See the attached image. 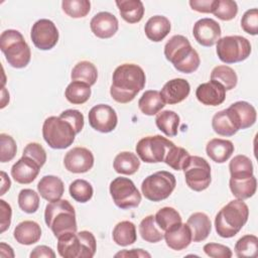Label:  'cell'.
I'll use <instances>...</instances> for the list:
<instances>
[{"mask_svg":"<svg viewBox=\"0 0 258 258\" xmlns=\"http://www.w3.org/2000/svg\"><path fill=\"white\" fill-rule=\"evenodd\" d=\"M186 224L190 229L191 240L194 242L205 241L212 231V223L209 216L202 212L191 214Z\"/></svg>","mask_w":258,"mask_h":258,"instance_id":"cell-24","label":"cell"},{"mask_svg":"<svg viewBox=\"0 0 258 258\" xmlns=\"http://www.w3.org/2000/svg\"><path fill=\"white\" fill-rule=\"evenodd\" d=\"M170 28V21L167 17L162 15H155L147 20L144 26V32L149 40L159 42L167 36Z\"/></svg>","mask_w":258,"mask_h":258,"instance_id":"cell-26","label":"cell"},{"mask_svg":"<svg viewBox=\"0 0 258 258\" xmlns=\"http://www.w3.org/2000/svg\"><path fill=\"white\" fill-rule=\"evenodd\" d=\"M71 197L78 203L89 202L94 194L92 184L85 179H75L69 187Z\"/></svg>","mask_w":258,"mask_h":258,"instance_id":"cell-42","label":"cell"},{"mask_svg":"<svg viewBox=\"0 0 258 258\" xmlns=\"http://www.w3.org/2000/svg\"><path fill=\"white\" fill-rule=\"evenodd\" d=\"M30 258H39V257H45V258H54L55 253L54 251L45 245H40L35 247L29 254Z\"/></svg>","mask_w":258,"mask_h":258,"instance_id":"cell-54","label":"cell"},{"mask_svg":"<svg viewBox=\"0 0 258 258\" xmlns=\"http://www.w3.org/2000/svg\"><path fill=\"white\" fill-rule=\"evenodd\" d=\"M96 250V238L90 231L69 232L57 238V252L63 258H92Z\"/></svg>","mask_w":258,"mask_h":258,"instance_id":"cell-5","label":"cell"},{"mask_svg":"<svg viewBox=\"0 0 258 258\" xmlns=\"http://www.w3.org/2000/svg\"><path fill=\"white\" fill-rule=\"evenodd\" d=\"M184 178L187 186L195 191H202L209 187L211 177V165L201 156H189L183 167Z\"/></svg>","mask_w":258,"mask_h":258,"instance_id":"cell-11","label":"cell"},{"mask_svg":"<svg viewBox=\"0 0 258 258\" xmlns=\"http://www.w3.org/2000/svg\"><path fill=\"white\" fill-rule=\"evenodd\" d=\"M0 48L7 62L15 69L25 68L30 61V47L18 30H4L0 35Z\"/></svg>","mask_w":258,"mask_h":258,"instance_id":"cell-6","label":"cell"},{"mask_svg":"<svg viewBox=\"0 0 258 258\" xmlns=\"http://www.w3.org/2000/svg\"><path fill=\"white\" fill-rule=\"evenodd\" d=\"M212 13L223 21H229L236 17L238 5L232 0H216Z\"/></svg>","mask_w":258,"mask_h":258,"instance_id":"cell-46","label":"cell"},{"mask_svg":"<svg viewBox=\"0 0 258 258\" xmlns=\"http://www.w3.org/2000/svg\"><path fill=\"white\" fill-rule=\"evenodd\" d=\"M146 77L143 69L135 63H123L113 73L110 95L118 103L127 104L143 90Z\"/></svg>","mask_w":258,"mask_h":258,"instance_id":"cell-1","label":"cell"},{"mask_svg":"<svg viewBox=\"0 0 258 258\" xmlns=\"http://www.w3.org/2000/svg\"><path fill=\"white\" fill-rule=\"evenodd\" d=\"M72 81L84 82L90 86L96 84L98 79V70L96 66L89 60L79 61L72 70Z\"/></svg>","mask_w":258,"mask_h":258,"instance_id":"cell-33","label":"cell"},{"mask_svg":"<svg viewBox=\"0 0 258 258\" xmlns=\"http://www.w3.org/2000/svg\"><path fill=\"white\" fill-rule=\"evenodd\" d=\"M175 185V176L169 171L160 170L143 179L141 183V191L148 201L161 202L172 194Z\"/></svg>","mask_w":258,"mask_h":258,"instance_id":"cell-8","label":"cell"},{"mask_svg":"<svg viewBox=\"0 0 258 258\" xmlns=\"http://www.w3.org/2000/svg\"><path fill=\"white\" fill-rule=\"evenodd\" d=\"M230 108H232L237 114L240 121L241 129H247L255 124L257 119V113L254 106L250 103L246 101H238L230 105Z\"/></svg>","mask_w":258,"mask_h":258,"instance_id":"cell-37","label":"cell"},{"mask_svg":"<svg viewBox=\"0 0 258 258\" xmlns=\"http://www.w3.org/2000/svg\"><path fill=\"white\" fill-rule=\"evenodd\" d=\"M44 221L55 238L69 232L76 233L78 229L75 209L67 200L49 202L44 210Z\"/></svg>","mask_w":258,"mask_h":258,"instance_id":"cell-4","label":"cell"},{"mask_svg":"<svg viewBox=\"0 0 258 258\" xmlns=\"http://www.w3.org/2000/svg\"><path fill=\"white\" fill-rule=\"evenodd\" d=\"M212 127L218 135L226 137L235 135L241 129L238 116L230 107L217 112L213 116Z\"/></svg>","mask_w":258,"mask_h":258,"instance_id":"cell-17","label":"cell"},{"mask_svg":"<svg viewBox=\"0 0 258 258\" xmlns=\"http://www.w3.org/2000/svg\"><path fill=\"white\" fill-rule=\"evenodd\" d=\"M166 245L175 251L185 249L191 243V232L187 224H179L169 231L164 232Z\"/></svg>","mask_w":258,"mask_h":258,"instance_id":"cell-22","label":"cell"},{"mask_svg":"<svg viewBox=\"0 0 258 258\" xmlns=\"http://www.w3.org/2000/svg\"><path fill=\"white\" fill-rule=\"evenodd\" d=\"M242 29L251 35L258 33V9L252 8L247 10L241 19Z\"/></svg>","mask_w":258,"mask_h":258,"instance_id":"cell-48","label":"cell"},{"mask_svg":"<svg viewBox=\"0 0 258 258\" xmlns=\"http://www.w3.org/2000/svg\"><path fill=\"white\" fill-rule=\"evenodd\" d=\"M17 152V145L12 136L1 133L0 134V161L8 162L11 161Z\"/></svg>","mask_w":258,"mask_h":258,"instance_id":"cell-47","label":"cell"},{"mask_svg":"<svg viewBox=\"0 0 258 258\" xmlns=\"http://www.w3.org/2000/svg\"><path fill=\"white\" fill-rule=\"evenodd\" d=\"M216 0H190L189 6L192 10L201 13H212Z\"/></svg>","mask_w":258,"mask_h":258,"instance_id":"cell-53","label":"cell"},{"mask_svg":"<svg viewBox=\"0 0 258 258\" xmlns=\"http://www.w3.org/2000/svg\"><path fill=\"white\" fill-rule=\"evenodd\" d=\"M211 81H215L221 84L226 91H230L236 87L238 77L232 68L222 64L213 69L211 73Z\"/></svg>","mask_w":258,"mask_h":258,"instance_id":"cell-38","label":"cell"},{"mask_svg":"<svg viewBox=\"0 0 258 258\" xmlns=\"http://www.w3.org/2000/svg\"><path fill=\"white\" fill-rule=\"evenodd\" d=\"M190 92L189 83L181 78L172 79L164 84L160 95L165 104L174 105L185 100Z\"/></svg>","mask_w":258,"mask_h":258,"instance_id":"cell-20","label":"cell"},{"mask_svg":"<svg viewBox=\"0 0 258 258\" xmlns=\"http://www.w3.org/2000/svg\"><path fill=\"white\" fill-rule=\"evenodd\" d=\"M235 254L239 258H256L258 255V238L244 235L235 244Z\"/></svg>","mask_w":258,"mask_h":258,"instance_id":"cell-41","label":"cell"},{"mask_svg":"<svg viewBox=\"0 0 258 258\" xmlns=\"http://www.w3.org/2000/svg\"><path fill=\"white\" fill-rule=\"evenodd\" d=\"M165 106L160 92L156 90L145 91L138 101L139 110L147 116H153L158 114Z\"/></svg>","mask_w":258,"mask_h":258,"instance_id":"cell-28","label":"cell"},{"mask_svg":"<svg viewBox=\"0 0 258 258\" xmlns=\"http://www.w3.org/2000/svg\"><path fill=\"white\" fill-rule=\"evenodd\" d=\"M249 218V208L243 200H233L224 206L216 215L215 228L222 238L236 236Z\"/></svg>","mask_w":258,"mask_h":258,"instance_id":"cell-3","label":"cell"},{"mask_svg":"<svg viewBox=\"0 0 258 258\" xmlns=\"http://www.w3.org/2000/svg\"><path fill=\"white\" fill-rule=\"evenodd\" d=\"M230 189L238 200H247L254 196L257 188V179L254 175L244 178L230 177Z\"/></svg>","mask_w":258,"mask_h":258,"instance_id":"cell-31","label":"cell"},{"mask_svg":"<svg viewBox=\"0 0 258 258\" xmlns=\"http://www.w3.org/2000/svg\"><path fill=\"white\" fill-rule=\"evenodd\" d=\"M121 17L128 23L139 22L144 15V6L140 0H120L115 2Z\"/></svg>","mask_w":258,"mask_h":258,"instance_id":"cell-29","label":"cell"},{"mask_svg":"<svg viewBox=\"0 0 258 258\" xmlns=\"http://www.w3.org/2000/svg\"><path fill=\"white\" fill-rule=\"evenodd\" d=\"M155 222L157 226L163 231H169L175 226L181 224V216L179 213L171 208V207H164L157 211V213L154 216Z\"/></svg>","mask_w":258,"mask_h":258,"instance_id":"cell-39","label":"cell"},{"mask_svg":"<svg viewBox=\"0 0 258 258\" xmlns=\"http://www.w3.org/2000/svg\"><path fill=\"white\" fill-rule=\"evenodd\" d=\"M196 97L203 105L215 107L224 103L226 99V90L221 84L215 81H210L201 84L197 88Z\"/></svg>","mask_w":258,"mask_h":258,"instance_id":"cell-19","label":"cell"},{"mask_svg":"<svg viewBox=\"0 0 258 258\" xmlns=\"http://www.w3.org/2000/svg\"><path fill=\"white\" fill-rule=\"evenodd\" d=\"M22 155L30 157L35 162H37L41 167L44 165L46 161V152L44 148L39 143H36V142L28 143L24 147Z\"/></svg>","mask_w":258,"mask_h":258,"instance_id":"cell-49","label":"cell"},{"mask_svg":"<svg viewBox=\"0 0 258 258\" xmlns=\"http://www.w3.org/2000/svg\"><path fill=\"white\" fill-rule=\"evenodd\" d=\"M40 167L41 166L33 159L22 155V157L12 165L11 176L18 183L28 184L37 177Z\"/></svg>","mask_w":258,"mask_h":258,"instance_id":"cell-21","label":"cell"},{"mask_svg":"<svg viewBox=\"0 0 258 258\" xmlns=\"http://www.w3.org/2000/svg\"><path fill=\"white\" fill-rule=\"evenodd\" d=\"M14 239L21 245H32L41 237V228L34 221L20 222L14 229Z\"/></svg>","mask_w":258,"mask_h":258,"instance_id":"cell-27","label":"cell"},{"mask_svg":"<svg viewBox=\"0 0 258 258\" xmlns=\"http://www.w3.org/2000/svg\"><path fill=\"white\" fill-rule=\"evenodd\" d=\"M189 153L182 147L173 145L167 151L164 162L174 170H182L189 158Z\"/></svg>","mask_w":258,"mask_h":258,"instance_id":"cell-44","label":"cell"},{"mask_svg":"<svg viewBox=\"0 0 258 258\" xmlns=\"http://www.w3.org/2000/svg\"><path fill=\"white\" fill-rule=\"evenodd\" d=\"M174 143L161 136H146L141 138L135 147L139 158L146 163H158L164 161L165 155Z\"/></svg>","mask_w":258,"mask_h":258,"instance_id":"cell-10","label":"cell"},{"mask_svg":"<svg viewBox=\"0 0 258 258\" xmlns=\"http://www.w3.org/2000/svg\"><path fill=\"white\" fill-rule=\"evenodd\" d=\"M77 133L73 126L59 116L46 118L42 125V136L50 148L64 149L75 141Z\"/></svg>","mask_w":258,"mask_h":258,"instance_id":"cell-7","label":"cell"},{"mask_svg":"<svg viewBox=\"0 0 258 258\" xmlns=\"http://www.w3.org/2000/svg\"><path fill=\"white\" fill-rule=\"evenodd\" d=\"M58 36L55 24L49 19H39L31 27V40L35 47L40 50L51 49L57 43Z\"/></svg>","mask_w":258,"mask_h":258,"instance_id":"cell-13","label":"cell"},{"mask_svg":"<svg viewBox=\"0 0 258 258\" xmlns=\"http://www.w3.org/2000/svg\"><path fill=\"white\" fill-rule=\"evenodd\" d=\"M10 185H11L10 178L8 177L6 172H4L2 170L1 171V191H0V196L5 195V192L10 188Z\"/></svg>","mask_w":258,"mask_h":258,"instance_id":"cell-56","label":"cell"},{"mask_svg":"<svg viewBox=\"0 0 258 258\" xmlns=\"http://www.w3.org/2000/svg\"><path fill=\"white\" fill-rule=\"evenodd\" d=\"M165 58L174 69L183 74L196 72L201 63L198 51L190 45L189 40L183 35H173L164 45Z\"/></svg>","mask_w":258,"mask_h":258,"instance_id":"cell-2","label":"cell"},{"mask_svg":"<svg viewBox=\"0 0 258 258\" xmlns=\"http://www.w3.org/2000/svg\"><path fill=\"white\" fill-rule=\"evenodd\" d=\"M229 170L231 177L233 178H244L254 175L251 159L243 154L236 155L231 159L229 163Z\"/></svg>","mask_w":258,"mask_h":258,"instance_id":"cell-40","label":"cell"},{"mask_svg":"<svg viewBox=\"0 0 258 258\" xmlns=\"http://www.w3.org/2000/svg\"><path fill=\"white\" fill-rule=\"evenodd\" d=\"M112 237L117 245L122 247L129 246L137 240L136 227L130 221L119 222L113 229Z\"/></svg>","mask_w":258,"mask_h":258,"instance_id":"cell-32","label":"cell"},{"mask_svg":"<svg viewBox=\"0 0 258 258\" xmlns=\"http://www.w3.org/2000/svg\"><path fill=\"white\" fill-rule=\"evenodd\" d=\"M109 190L114 204L122 210L136 208L141 202V194L128 177L114 178L110 183Z\"/></svg>","mask_w":258,"mask_h":258,"instance_id":"cell-12","label":"cell"},{"mask_svg":"<svg viewBox=\"0 0 258 258\" xmlns=\"http://www.w3.org/2000/svg\"><path fill=\"white\" fill-rule=\"evenodd\" d=\"M18 206L27 214L35 213L39 208V196L30 188H23L18 194Z\"/></svg>","mask_w":258,"mask_h":258,"instance_id":"cell-45","label":"cell"},{"mask_svg":"<svg viewBox=\"0 0 258 258\" xmlns=\"http://www.w3.org/2000/svg\"><path fill=\"white\" fill-rule=\"evenodd\" d=\"M12 209L4 200H0V232L4 233L11 224Z\"/></svg>","mask_w":258,"mask_h":258,"instance_id":"cell-52","label":"cell"},{"mask_svg":"<svg viewBox=\"0 0 258 258\" xmlns=\"http://www.w3.org/2000/svg\"><path fill=\"white\" fill-rule=\"evenodd\" d=\"M91 93L90 85L84 82L73 81L68 85L64 91V97L72 104L82 105L90 99Z\"/></svg>","mask_w":258,"mask_h":258,"instance_id":"cell-35","label":"cell"},{"mask_svg":"<svg viewBox=\"0 0 258 258\" xmlns=\"http://www.w3.org/2000/svg\"><path fill=\"white\" fill-rule=\"evenodd\" d=\"M90 27L95 36L106 39L115 35L119 28V22L114 14L102 11L93 16Z\"/></svg>","mask_w":258,"mask_h":258,"instance_id":"cell-18","label":"cell"},{"mask_svg":"<svg viewBox=\"0 0 258 258\" xmlns=\"http://www.w3.org/2000/svg\"><path fill=\"white\" fill-rule=\"evenodd\" d=\"M0 256L1 257H14V252L13 249L11 248V246L5 244V243H1L0 244Z\"/></svg>","mask_w":258,"mask_h":258,"instance_id":"cell-57","label":"cell"},{"mask_svg":"<svg viewBox=\"0 0 258 258\" xmlns=\"http://www.w3.org/2000/svg\"><path fill=\"white\" fill-rule=\"evenodd\" d=\"M113 167L117 173L132 175L138 171L140 167V160L135 153L122 151L115 156Z\"/></svg>","mask_w":258,"mask_h":258,"instance_id":"cell-30","label":"cell"},{"mask_svg":"<svg viewBox=\"0 0 258 258\" xmlns=\"http://www.w3.org/2000/svg\"><path fill=\"white\" fill-rule=\"evenodd\" d=\"M59 117L68 121L73 126L77 134H79L83 130L84 123H85L84 115L79 110H76V109L64 110L60 113Z\"/></svg>","mask_w":258,"mask_h":258,"instance_id":"cell-50","label":"cell"},{"mask_svg":"<svg viewBox=\"0 0 258 258\" xmlns=\"http://www.w3.org/2000/svg\"><path fill=\"white\" fill-rule=\"evenodd\" d=\"M220 24L212 18L198 20L192 28V34L198 43L203 46H213L221 38Z\"/></svg>","mask_w":258,"mask_h":258,"instance_id":"cell-16","label":"cell"},{"mask_svg":"<svg viewBox=\"0 0 258 258\" xmlns=\"http://www.w3.org/2000/svg\"><path fill=\"white\" fill-rule=\"evenodd\" d=\"M37 190L47 202H55L61 199L64 192V184L55 175H45L38 181Z\"/></svg>","mask_w":258,"mask_h":258,"instance_id":"cell-23","label":"cell"},{"mask_svg":"<svg viewBox=\"0 0 258 258\" xmlns=\"http://www.w3.org/2000/svg\"><path fill=\"white\" fill-rule=\"evenodd\" d=\"M139 234L148 243H157L164 238V232L157 226L153 215L146 216L140 222Z\"/></svg>","mask_w":258,"mask_h":258,"instance_id":"cell-36","label":"cell"},{"mask_svg":"<svg viewBox=\"0 0 258 258\" xmlns=\"http://www.w3.org/2000/svg\"><path fill=\"white\" fill-rule=\"evenodd\" d=\"M216 52L225 63L240 62L248 58L251 53L250 41L241 35H228L217 41Z\"/></svg>","mask_w":258,"mask_h":258,"instance_id":"cell-9","label":"cell"},{"mask_svg":"<svg viewBox=\"0 0 258 258\" xmlns=\"http://www.w3.org/2000/svg\"><path fill=\"white\" fill-rule=\"evenodd\" d=\"M203 250L209 257L213 258H231L233 255L228 246L219 243H207Z\"/></svg>","mask_w":258,"mask_h":258,"instance_id":"cell-51","label":"cell"},{"mask_svg":"<svg viewBox=\"0 0 258 258\" xmlns=\"http://www.w3.org/2000/svg\"><path fill=\"white\" fill-rule=\"evenodd\" d=\"M234 150L233 142L222 138L211 139L206 146L207 155L217 163L226 162L232 156Z\"/></svg>","mask_w":258,"mask_h":258,"instance_id":"cell-25","label":"cell"},{"mask_svg":"<svg viewBox=\"0 0 258 258\" xmlns=\"http://www.w3.org/2000/svg\"><path fill=\"white\" fill-rule=\"evenodd\" d=\"M63 12L72 18H82L89 14L91 2L89 0H63L61 2Z\"/></svg>","mask_w":258,"mask_h":258,"instance_id":"cell-43","label":"cell"},{"mask_svg":"<svg viewBox=\"0 0 258 258\" xmlns=\"http://www.w3.org/2000/svg\"><path fill=\"white\" fill-rule=\"evenodd\" d=\"M67 170L73 173H85L94 165V155L86 147H74L69 150L63 158Z\"/></svg>","mask_w":258,"mask_h":258,"instance_id":"cell-15","label":"cell"},{"mask_svg":"<svg viewBox=\"0 0 258 258\" xmlns=\"http://www.w3.org/2000/svg\"><path fill=\"white\" fill-rule=\"evenodd\" d=\"M115 257H133V258H138V257H147L150 258L151 255L144 251L143 249H131V250H123L115 254Z\"/></svg>","mask_w":258,"mask_h":258,"instance_id":"cell-55","label":"cell"},{"mask_svg":"<svg viewBox=\"0 0 258 258\" xmlns=\"http://www.w3.org/2000/svg\"><path fill=\"white\" fill-rule=\"evenodd\" d=\"M90 126L101 133L112 132L118 123L116 111L109 105L98 104L88 114Z\"/></svg>","mask_w":258,"mask_h":258,"instance_id":"cell-14","label":"cell"},{"mask_svg":"<svg viewBox=\"0 0 258 258\" xmlns=\"http://www.w3.org/2000/svg\"><path fill=\"white\" fill-rule=\"evenodd\" d=\"M179 116L171 110H164L159 112L155 118L157 128L168 137H173L177 134L179 125Z\"/></svg>","mask_w":258,"mask_h":258,"instance_id":"cell-34","label":"cell"}]
</instances>
